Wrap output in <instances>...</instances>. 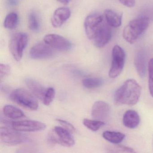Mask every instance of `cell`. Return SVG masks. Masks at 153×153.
<instances>
[{
  "instance_id": "9",
  "label": "cell",
  "mask_w": 153,
  "mask_h": 153,
  "mask_svg": "<svg viewBox=\"0 0 153 153\" xmlns=\"http://www.w3.org/2000/svg\"><path fill=\"white\" fill-rule=\"evenodd\" d=\"M44 42L53 49L62 51H69L72 47V44L69 41L59 35H47L44 38Z\"/></svg>"
},
{
  "instance_id": "27",
  "label": "cell",
  "mask_w": 153,
  "mask_h": 153,
  "mask_svg": "<svg viewBox=\"0 0 153 153\" xmlns=\"http://www.w3.org/2000/svg\"><path fill=\"white\" fill-rule=\"evenodd\" d=\"M149 89L151 96L153 97V58L150 59L148 64Z\"/></svg>"
},
{
  "instance_id": "3",
  "label": "cell",
  "mask_w": 153,
  "mask_h": 153,
  "mask_svg": "<svg viewBox=\"0 0 153 153\" xmlns=\"http://www.w3.org/2000/svg\"><path fill=\"white\" fill-rule=\"evenodd\" d=\"M104 19L103 16L97 13L86 18L84 23L85 32L88 38L92 42L102 32L107 23Z\"/></svg>"
},
{
  "instance_id": "16",
  "label": "cell",
  "mask_w": 153,
  "mask_h": 153,
  "mask_svg": "<svg viewBox=\"0 0 153 153\" xmlns=\"http://www.w3.org/2000/svg\"><path fill=\"white\" fill-rule=\"evenodd\" d=\"M140 122L138 114L133 110H128L125 112L123 118V125L129 128H137Z\"/></svg>"
},
{
  "instance_id": "10",
  "label": "cell",
  "mask_w": 153,
  "mask_h": 153,
  "mask_svg": "<svg viewBox=\"0 0 153 153\" xmlns=\"http://www.w3.org/2000/svg\"><path fill=\"white\" fill-rule=\"evenodd\" d=\"M11 127L20 131H36L42 130L46 127L45 123L32 120L12 122Z\"/></svg>"
},
{
  "instance_id": "17",
  "label": "cell",
  "mask_w": 153,
  "mask_h": 153,
  "mask_svg": "<svg viewBox=\"0 0 153 153\" xmlns=\"http://www.w3.org/2000/svg\"><path fill=\"white\" fill-rule=\"evenodd\" d=\"M25 83L32 94L38 99L43 100L47 89L40 83L32 79H27Z\"/></svg>"
},
{
  "instance_id": "13",
  "label": "cell",
  "mask_w": 153,
  "mask_h": 153,
  "mask_svg": "<svg viewBox=\"0 0 153 153\" xmlns=\"http://www.w3.org/2000/svg\"><path fill=\"white\" fill-rule=\"evenodd\" d=\"M71 12L67 7H60L54 11L51 18L53 26L55 28L60 27L70 17Z\"/></svg>"
},
{
  "instance_id": "8",
  "label": "cell",
  "mask_w": 153,
  "mask_h": 153,
  "mask_svg": "<svg viewBox=\"0 0 153 153\" xmlns=\"http://www.w3.org/2000/svg\"><path fill=\"white\" fill-rule=\"evenodd\" d=\"M71 132L63 127L56 126L50 135L49 139L52 143H59L68 147L75 145V141Z\"/></svg>"
},
{
  "instance_id": "15",
  "label": "cell",
  "mask_w": 153,
  "mask_h": 153,
  "mask_svg": "<svg viewBox=\"0 0 153 153\" xmlns=\"http://www.w3.org/2000/svg\"><path fill=\"white\" fill-rule=\"evenodd\" d=\"M147 55L144 51L138 52L135 57L134 63L136 70L139 76L141 78L144 77L146 70Z\"/></svg>"
},
{
  "instance_id": "14",
  "label": "cell",
  "mask_w": 153,
  "mask_h": 153,
  "mask_svg": "<svg viewBox=\"0 0 153 153\" xmlns=\"http://www.w3.org/2000/svg\"><path fill=\"white\" fill-rule=\"evenodd\" d=\"M111 38V30L110 26L107 24L102 32L92 41L95 46L102 48L107 44Z\"/></svg>"
},
{
  "instance_id": "7",
  "label": "cell",
  "mask_w": 153,
  "mask_h": 153,
  "mask_svg": "<svg viewBox=\"0 0 153 153\" xmlns=\"http://www.w3.org/2000/svg\"><path fill=\"white\" fill-rule=\"evenodd\" d=\"M25 134L9 127L1 128V140L4 144L8 145H16L22 144L27 140Z\"/></svg>"
},
{
  "instance_id": "23",
  "label": "cell",
  "mask_w": 153,
  "mask_h": 153,
  "mask_svg": "<svg viewBox=\"0 0 153 153\" xmlns=\"http://www.w3.org/2000/svg\"><path fill=\"white\" fill-rule=\"evenodd\" d=\"M83 124L86 128L91 131H96L100 129L105 123L102 121L85 119L83 120Z\"/></svg>"
},
{
  "instance_id": "19",
  "label": "cell",
  "mask_w": 153,
  "mask_h": 153,
  "mask_svg": "<svg viewBox=\"0 0 153 153\" xmlns=\"http://www.w3.org/2000/svg\"><path fill=\"white\" fill-rule=\"evenodd\" d=\"M3 113L7 117L12 119H21L26 117L22 110L10 105H7L4 106Z\"/></svg>"
},
{
  "instance_id": "2",
  "label": "cell",
  "mask_w": 153,
  "mask_h": 153,
  "mask_svg": "<svg viewBox=\"0 0 153 153\" xmlns=\"http://www.w3.org/2000/svg\"><path fill=\"white\" fill-rule=\"evenodd\" d=\"M149 23V18L145 16L131 20L123 29V38L130 44L134 43L148 27Z\"/></svg>"
},
{
  "instance_id": "11",
  "label": "cell",
  "mask_w": 153,
  "mask_h": 153,
  "mask_svg": "<svg viewBox=\"0 0 153 153\" xmlns=\"http://www.w3.org/2000/svg\"><path fill=\"white\" fill-rule=\"evenodd\" d=\"M54 55L53 48L44 43H39L31 48L30 56L34 59H50Z\"/></svg>"
},
{
  "instance_id": "24",
  "label": "cell",
  "mask_w": 153,
  "mask_h": 153,
  "mask_svg": "<svg viewBox=\"0 0 153 153\" xmlns=\"http://www.w3.org/2000/svg\"><path fill=\"white\" fill-rule=\"evenodd\" d=\"M28 27L29 29L33 31H38L40 28V23L38 17L34 12L29 14L28 16Z\"/></svg>"
},
{
  "instance_id": "31",
  "label": "cell",
  "mask_w": 153,
  "mask_h": 153,
  "mask_svg": "<svg viewBox=\"0 0 153 153\" xmlns=\"http://www.w3.org/2000/svg\"><path fill=\"white\" fill-rule=\"evenodd\" d=\"M7 3L10 6H17L19 4V0H7Z\"/></svg>"
},
{
  "instance_id": "32",
  "label": "cell",
  "mask_w": 153,
  "mask_h": 153,
  "mask_svg": "<svg viewBox=\"0 0 153 153\" xmlns=\"http://www.w3.org/2000/svg\"><path fill=\"white\" fill-rule=\"evenodd\" d=\"M57 1L62 4L67 5V4H68L71 0H57Z\"/></svg>"
},
{
  "instance_id": "30",
  "label": "cell",
  "mask_w": 153,
  "mask_h": 153,
  "mask_svg": "<svg viewBox=\"0 0 153 153\" xmlns=\"http://www.w3.org/2000/svg\"><path fill=\"white\" fill-rule=\"evenodd\" d=\"M119 1L128 7H132L135 5V0H119Z\"/></svg>"
},
{
  "instance_id": "25",
  "label": "cell",
  "mask_w": 153,
  "mask_h": 153,
  "mask_svg": "<svg viewBox=\"0 0 153 153\" xmlns=\"http://www.w3.org/2000/svg\"><path fill=\"white\" fill-rule=\"evenodd\" d=\"M109 152L111 153H135V151L131 148L122 145L115 144L108 149Z\"/></svg>"
},
{
  "instance_id": "18",
  "label": "cell",
  "mask_w": 153,
  "mask_h": 153,
  "mask_svg": "<svg viewBox=\"0 0 153 153\" xmlns=\"http://www.w3.org/2000/svg\"><path fill=\"white\" fill-rule=\"evenodd\" d=\"M104 16L106 23L110 27L117 28L121 25L122 15L111 10H106L105 11Z\"/></svg>"
},
{
  "instance_id": "4",
  "label": "cell",
  "mask_w": 153,
  "mask_h": 153,
  "mask_svg": "<svg viewBox=\"0 0 153 153\" xmlns=\"http://www.w3.org/2000/svg\"><path fill=\"white\" fill-rule=\"evenodd\" d=\"M10 97L12 101L25 108L33 111L38 109L39 104L35 96L26 89H15L11 92Z\"/></svg>"
},
{
  "instance_id": "5",
  "label": "cell",
  "mask_w": 153,
  "mask_h": 153,
  "mask_svg": "<svg viewBox=\"0 0 153 153\" xmlns=\"http://www.w3.org/2000/svg\"><path fill=\"white\" fill-rule=\"evenodd\" d=\"M27 42L28 36L25 33H16L11 36L9 47L11 54L17 61L22 59Z\"/></svg>"
},
{
  "instance_id": "20",
  "label": "cell",
  "mask_w": 153,
  "mask_h": 153,
  "mask_svg": "<svg viewBox=\"0 0 153 153\" xmlns=\"http://www.w3.org/2000/svg\"><path fill=\"white\" fill-rule=\"evenodd\" d=\"M102 136L105 139L114 144H118L121 142L125 138V135L123 133L118 131H106L103 133Z\"/></svg>"
},
{
  "instance_id": "22",
  "label": "cell",
  "mask_w": 153,
  "mask_h": 153,
  "mask_svg": "<svg viewBox=\"0 0 153 153\" xmlns=\"http://www.w3.org/2000/svg\"><path fill=\"white\" fill-rule=\"evenodd\" d=\"M103 83V80L99 78H87L82 80V85L88 88L100 87L102 85Z\"/></svg>"
},
{
  "instance_id": "1",
  "label": "cell",
  "mask_w": 153,
  "mask_h": 153,
  "mask_svg": "<svg viewBox=\"0 0 153 153\" xmlns=\"http://www.w3.org/2000/svg\"><path fill=\"white\" fill-rule=\"evenodd\" d=\"M141 91V87L136 80L128 79L116 90L114 101L117 104L134 105L139 101Z\"/></svg>"
},
{
  "instance_id": "21",
  "label": "cell",
  "mask_w": 153,
  "mask_h": 153,
  "mask_svg": "<svg viewBox=\"0 0 153 153\" xmlns=\"http://www.w3.org/2000/svg\"><path fill=\"white\" fill-rule=\"evenodd\" d=\"M18 22L19 17L17 14L15 12H12L9 14L5 18L4 26L5 28L11 30L16 28Z\"/></svg>"
},
{
  "instance_id": "26",
  "label": "cell",
  "mask_w": 153,
  "mask_h": 153,
  "mask_svg": "<svg viewBox=\"0 0 153 153\" xmlns=\"http://www.w3.org/2000/svg\"><path fill=\"white\" fill-rule=\"evenodd\" d=\"M55 95V90L53 88H49L47 89L43 99V102L45 105H49L54 99Z\"/></svg>"
},
{
  "instance_id": "12",
  "label": "cell",
  "mask_w": 153,
  "mask_h": 153,
  "mask_svg": "<svg viewBox=\"0 0 153 153\" xmlns=\"http://www.w3.org/2000/svg\"><path fill=\"white\" fill-rule=\"evenodd\" d=\"M110 110V106L107 103L104 101H97L92 107V117L96 120H104L109 116Z\"/></svg>"
},
{
  "instance_id": "29",
  "label": "cell",
  "mask_w": 153,
  "mask_h": 153,
  "mask_svg": "<svg viewBox=\"0 0 153 153\" xmlns=\"http://www.w3.org/2000/svg\"><path fill=\"white\" fill-rule=\"evenodd\" d=\"M57 121L60 124L62 125L63 128H65L71 132H76V129L75 127L68 122L64 120H61V119H57Z\"/></svg>"
},
{
  "instance_id": "6",
  "label": "cell",
  "mask_w": 153,
  "mask_h": 153,
  "mask_svg": "<svg viewBox=\"0 0 153 153\" xmlns=\"http://www.w3.org/2000/svg\"><path fill=\"white\" fill-rule=\"evenodd\" d=\"M125 52L119 45H115L112 52L111 66L109 72V76L115 78L120 74L123 70L125 63Z\"/></svg>"
},
{
  "instance_id": "28",
  "label": "cell",
  "mask_w": 153,
  "mask_h": 153,
  "mask_svg": "<svg viewBox=\"0 0 153 153\" xmlns=\"http://www.w3.org/2000/svg\"><path fill=\"white\" fill-rule=\"evenodd\" d=\"M10 68L7 64H1L0 65V80L2 82V80L8 76L10 72Z\"/></svg>"
}]
</instances>
